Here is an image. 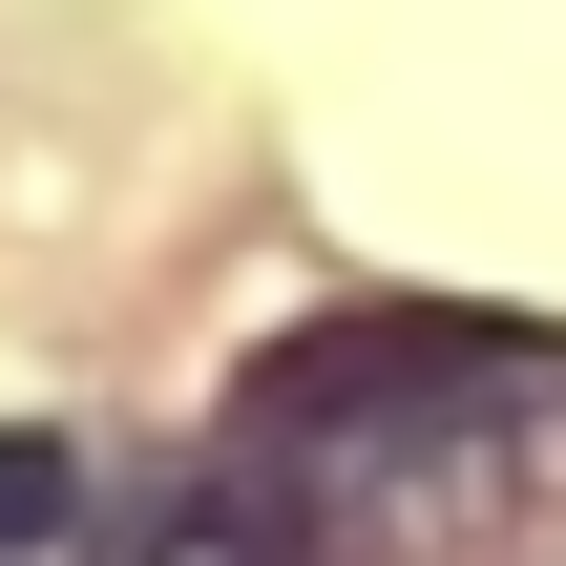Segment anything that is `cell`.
<instances>
[{
	"instance_id": "obj_1",
	"label": "cell",
	"mask_w": 566,
	"mask_h": 566,
	"mask_svg": "<svg viewBox=\"0 0 566 566\" xmlns=\"http://www.w3.org/2000/svg\"><path fill=\"white\" fill-rule=\"evenodd\" d=\"M566 357L546 336H504V315H420V294H357V315H315V336H273L252 357V441H462V420H504V399H546Z\"/></svg>"
},
{
	"instance_id": "obj_2",
	"label": "cell",
	"mask_w": 566,
	"mask_h": 566,
	"mask_svg": "<svg viewBox=\"0 0 566 566\" xmlns=\"http://www.w3.org/2000/svg\"><path fill=\"white\" fill-rule=\"evenodd\" d=\"M105 566H315V504H294V462L252 441V462H189V483L105 504Z\"/></svg>"
},
{
	"instance_id": "obj_3",
	"label": "cell",
	"mask_w": 566,
	"mask_h": 566,
	"mask_svg": "<svg viewBox=\"0 0 566 566\" xmlns=\"http://www.w3.org/2000/svg\"><path fill=\"white\" fill-rule=\"evenodd\" d=\"M63 525H84V462H63L42 420H0V566H21V546H63Z\"/></svg>"
}]
</instances>
